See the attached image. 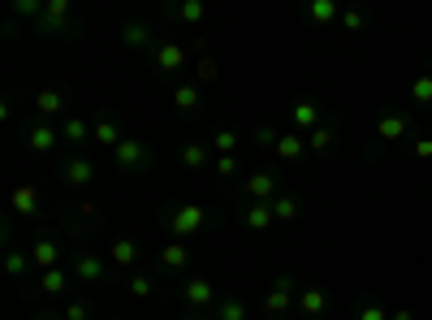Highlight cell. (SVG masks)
<instances>
[{
	"instance_id": "6da1fadb",
	"label": "cell",
	"mask_w": 432,
	"mask_h": 320,
	"mask_svg": "<svg viewBox=\"0 0 432 320\" xmlns=\"http://www.w3.org/2000/svg\"><path fill=\"white\" fill-rule=\"evenodd\" d=\"M415 100H432V78H420V83H415Z\"/></svg>"
}]
</instances>
